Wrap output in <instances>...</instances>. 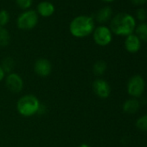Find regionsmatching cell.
<instances>
[{
	"instance_id": "1",
	"label": "cell",
	"mask_w": 147,
	"mask_h": 147,
	"mask_svg": "<svg viewBox=\"0 0 147 147\" xmlns=\"http://www.w3.org/2000/svg\"><path fill=\"white\" fill-rule=\"evenodd\" d=\"M136 29L135 18L127 13H119L113 17L110 23L112 33L117 36H129Z\"/></svg>"
},
{
	"instance_id": "2",
	"label": "cell",
	"mask_w": 147,
	"mask_h": 147,
	"mask_svg": "<svg viewBox=\"0 0 147 147\" xmlns=\"http://www.w3.org/2000/svg\"><path fill=\"white\" fill-rule=\"evenodd\" d=\"M69 30L72 36L75 37H87L94 30V19L88 16H78L70 23Z\"/></svg>"
},
{
	"instance_id": "3",
	"label": "cell",
	"mask_w": 147,
	"mask_h": 147,
	"mask_svg": "<svg viewBox=\"0 0 147 147\" xmlns=\"http://www.w3.org/2000/svg\"><path fill=\"white\" fill-rule=\"evenodd\" d=\"M41 102L34 94H24L17 101V111L18 113L25 118L33 117L38 113Z\"/></svg>"
},
{
	"instance_id": "4",
	"label": "cell",
	"mask_w": 147,
	"mask_h": 147,
	"mask_svg": "<svg viewBox=\"0 0 147 147\" xmlns=\"http://www.w3.org/2000/svg\"><path fill=\"white\" fill-rule=\"evenodd\" d=\"M144 80L139 75L131 76L127 82V93L134 99L141 97L144 92Z\"/></svg>"
},
{
	"instance_id": "5",
	"label": "cell",
	"mask_w": 147,
	"mask_h": 147,
	"mask_svg": "<svg viewBox=\"0 0 147 147\" xmlns=\"http://www.w3.org/2000/svg\"><path fill=\"white\" fill-rule=\"evenodd\" d=\"M38 23V16L34 11H27L18 18V27L24 30H32Z\"/></svg>"
},
{
	"instance_id": "6",
	"label": "cell",
	"mask_w": 147,
	"mask_h": 147,
	"mask_svg": "<svg viewBox=\"0 0 147 147\" xmlns=\"http://www.w3.org/2000/svg\"><path fill=\"white\" fill-rule=\"evenodd\" d=\"M5 82L8 90L13 94H19L24 89V80L18 73L12 72L11 74H8L7 76H5Z\"/></svg>"
},
{
	"instance_id": "7",
	"label": "cell",
	"mask_w": 147,
	"mask_h": 147,
	"mask_svg": "<svg viewBox=\"0 0 147 147\" xmlns=\"http://www.w3.org/2000/svg\"><path fill=\"white\" fill-rule=\"evenodd\" d=\"M94 41L99 46H107L113 40V33L107 26H99L94 30Z\"/></svg>"
},
{
	"instance_id": "8",
	"label": "cell",
	"mask_w": 147,
	"mask_h": 147,
	"mask_svg": "<svg viewBox=\"0 0 147 147\" xmlns=\"http://www.w3.org/2000/svg\"><path fill=\"white\" fill-rule=\"evenodd\" d=\"M92 88L95 95L100 99H107L111 94V87L109 83L101 78H98L94 81Z\"/></svg>"
},
{
	"instance_id": "9",
	"label": "cell",
	"mask_w": 147,
	"mask_h": 147,
	"mask_svg": "<svg viewBox=\"0 0 147 147\" xmlns=\"http://www.w3.org/2000/svg\"><path fill=\"white\" fill-rule=\"evenodd\" d=\"M34 71L40 77H48L52 72V64L46 58H39L34 63Z\"/></svg>"
},
{
	"instance_id": "10",
	"label": "cell",
	"mask_w": 147,
	"mask_h": 147,
	"mask_svg": "<svg viewBox=\"0 0 147 147\" xmlns=\"http://www.w3.org/2000/svg\"><path fill=\"white\" fill-rule=\"evenodd\" d=\"M125 48L129 53H137L141 48V41L135 34H131L125 40Z\"/></svg>"
},
{
	"instance_id": "11",
	"label": "cell",
	"mask_w": 147,
	"mask_h": 147,
	"mask_svg": "<svg viewBox=\"0 0 147 147\" xmlns=\"http://www.w3.org/2000/svg\"><path fill=\"white\" fill-rule=\"evenodd\" d=\"M140 107V103L137 99H129L123 104V111L127 114L136 113Z\"/></svg>"
},
{
	"instance_id": "12",
	"label": "cell",
	"mask_w": 147,
	"mask_h": 147,
	"mask_svg": "<svg viewBox=\"0 0 147 147\" xmlns=\"http://www.w3.org/2000/svg\"><path fill=\"white\" fill-rule=\"evenodd\" d=\"M37 11L39 12V14L42 17H50L54 11H55V7L54 5L48 1H44V2H41L38 6H37Z\"/></svg>"
},
{
	"instance_id": "13",
	"label": "cell",
	"mask_w": 147,
	"mask_h": 147,
	"mask_svg": "<svg viewBox=\"0 0 147 147\" xmlns=\"http://www.w3.org/2000/svg\"><path fill=\"white\" fill-rule=\"evenodd\" d=\"M113 14V10L111 7L109 6H105L103 8H101L96 14V20L100 23H106L107 21H108Z\"/></svg>"
},
{
	"instance_id": "14",
	"label": "cell",
	"mask_w": 147,
	"mask_h": 147,
	"mask_svg": "<svg viewBox=\"0 0 147 147\" xmlns=\"http://www.w3.org/2000/svg\"><path fill=\"white\" fill-rule=\"evenodd\" d=\"M15 60L11 57V56H6L3 59L1 64H0V66L2 67L3 70L5 71V74H11L13 72L14 68H15Z\"/></svg>"
},
{
	"instance_id": "15",
	"label": "cell",
	"mask_w": 147,
	"mask_h": 147,
	"mask_svg": "<svg viewBox=\"0 0 147 147\" xmlns=\"http://www.w3.org/2000/svg\"><path fill=\"white\" fill-rule=\"evenodd\" d=\"M107 68V62L105 61H97L93 66V72L96 76H101L106 73Z\"/></svg>"
},
{
	"instance_id": "16",
	"label": "cell",
	"mask_w": 147,
	"mask_h": 147,
	"mask_svg": "<svg viewBox=\"0 0 147 147\" xmlns=\"http://www.w3.org/2000/svg\"><path fill=\"white\" fill-rule=\"evenodd\" d=\"M136 36L139 38L140 41L147 42V24L146 23H142L138 24L136 29Z\"/></svg>"
},
{
	"instance_id": "17",
	"label": "cell",
	"mask_w": 147,
	"mask_h": 147,
	"mask_svg": "<svg viewBox=\"0 0 147 147\" xmlns=\"http://www.w3.org/2000/svg\"><path fill=\"white\" fill-rule=\"evenodd\" d=\"M11 41V36L9 31L5 28L0 26V47H6Z\"/></svg>"
},
{
	"instance_id": "18",
	"label": "cell",
	"mask_w": 147,
	"mask_h": 147,
	"mask_svg": "<svg viewBox=\"0 0 147 147\" xmlns=\"http://www.w3.org/2000/svg\"><path fill=\"white\" fill-rule=\"evenodd\" d=\"M136 126L142 131H147V114L140 117L137 120Z\"/></svg>"
},
{
	"instance_id": "19",
	"label": "cell",
	"mask_w": 147,
	"mask_h": 147,
	"mask_svg": "<svg viewBox=\"0 0 147 147\" xmlns=\"http://www.w3.org/2000/svg\"><path fill=\"white\" fill-rule=\"evenodd\" d=\"M10 20V15L7 11L1 10L0 11V26L4 27L5 26Z\"/></svg>"
},
{
	"instance_id": "20",
	"label": "cell",
	"mask_w": 147,
	"mask_h": 147,
	"mask_svg": "<svg viewBox=\"0 0 147 147\" xmlns=\"http://www.w3.org/2000/svg\"><path fill=\"white\" fill-rule=\"evenodd\" d=\"M136 16H137V18L142 22H144L146 18H147V13H146V11L144 9V8H139L137 12H136Z\"/></svg>"
},
{
	"instance_id": "21",
	"label": "cell",
	"mask_w": 147,
	"mask_h": 147,
	"mask_svg": "<svg viewBox=\"0 0 147 147\" xmlns=\"http://www.w3.org/2000/svg\"><path fill=\"white\" fill-rule=\"evenodd\" d=\"M17 3L20 8L28 9L32 4V0H17Z\"/></svg>"
},
{
	"instance_id": "22",
	"label": "cell",
	"mask_w": 147,
	"mask_h": 147,
	"mask_svg": "<svg viewBox=\"0 0 147 147\" xmlns=\"http://www.w3.org/2000/svg\"><path fill=\"white\" fill-rule=\"evenodd\" d=\"M131 2L138 6H141L143 5H144L145 3H147V0H131Z\"/></svg>"
},
{
	"instance_id": "23",
	"label": "cell",
	"mask_w": 147,
	"mask_h": 147,
	"mask_svg": "<svg viewBox=\"0 0 147 147\" xmlns=\"http://www.w3.org/2000/svg\"><path fill=\"white\" fill-rule=\"evenodd\" d=\"M5 76H6V74H5V71L3 70L2 67L0 66V82H1L2 81H4V80H5Z\"/></svg>"
},
{
	"instance_id": "24",
	"label": "cell",
	"mask_w": 147,
	"mask_h": 147,
	"mask_svg": "<svg viewBox=\"0 0 147 147\" xmlns=\"http://www.w3.org/2000/svg\"><path fill=\"white\" fill-rule=\"evenodd\" d=\"M45 113H46V107H45V105H43V104L41 103V106L39 107V110H38V113L37 114H43Z\"/></svg>"
},
{
	"instance_id": "25",
	"label": "cell",
	"mask_w": 147,
	"mask_h": 147,
	"mask_svg": "<svg viewBox=\"0 0 147 147\" xmlns=\"http://www.w3.org/2000/svg\"><path fill=\"white\" fill-rule=\"evenodd\" d=\"M79 147H92V146L88 144H80Z\"/></svg>"
},
{
	"instance_id": "26",
	"label": "cell",
	"mask_w": 147,
	"mask_h": 147,
	"mask_svg": "<svg viewBox=\"0 0 147 147\" xmlns=\"http://www.w3.org/2000/svg\"><path fill=\"white\" fill-rule=\"evenodd\" d=\"M103 1H105V2H113V1H114V0H103Z\"/></svg>"
}]
</instances>
